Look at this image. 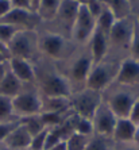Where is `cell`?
I'll return each mask as SVG.
<instances>
[{
  "label": "cell",
  "instance_id": "obj_21",
  "mask_svg": "<svg viewBox=\"0 0 139 150\" xmlns=\"http://www.w3.org/2000/svg\"><path fill=\"white\" fill-rule=\"evenodd\" d=\"M62 0H41V3L37 10V15L41 19L42 25L49 23L54 19L56 14L58 12V8L61 6Z\"/></svg>",
  "mask_w": 139,
  "mask_h": 150
},
{
  "label": "cell",
  "instance_id": "obj_34",
  "mask_svg": "<svg viewBox=\"0 0 139 150\" xmlns=\"http://www.w3.org/2000/svg\"><path fill=\"white\" fill-rule=\"evenodd\" d=\"M10 3H11V7L12 8L32 11L31 10V1H30V0H10Z\"/></svg>",
  "mask_w": 139,
  "mask_h": 150
},
{
  "label": "cell",
  "instance_id": "obj_15",
  "mask_svg": "<svg viewBox=\"0 0 139 150\" xmlns=\"http://www.w3.org/2000/svg\"><path fill=\"white\" fill-rule=\"evenodd\" d=\"M8 69L18 80L23 84H34L35 81V70L34 64L31 61L23 58H16V57H11L7 61Z\"/></svg>",
  "mask_w": 139,
  "mask_h": 150
},
{
  "label": "cell",
  "instance_id": "obj_1",
  "mask_svg": "<svg viewBox=\"0 0 139 150\" xmlns=\"http://www.w3.org/2000/svg\"><path fill=\"white\" fill-rule=\"evenodd\" d=\"M35 87L38 88L41 96H59L70 98L72 89L69 83L61 74L56 62L52 59L39 56L34 62Z\"/></svg>",
  "mask_w": 139,
  "mask_h": 150
},
{
  "label": "cell",
  "instance_id": "obj_8",
  "mask_svg": "<svg viewBox=\"0 0 139 150\" xmlns=\"http://www.w3.org/2000/svg\"><path fill=\"white\" fill-rule=\"evenodd\" d=\"M10 58H23L34 62L41 56L38 45V30H22L16 33L14 38L8 43Z\"/></svg>",
  "mask_w": 139,
  "mask_h": 150
},
{
  "label": "cell",
  "instance_id": "obj_23",
  "mask_svg": "<svg viewBox=\"0 0 139 150\" xmlns=\"http://www.w3.org/2000/svg\"><path fill=\"white\" fill-rule=\"evenodd\" d=\"M108 8L112 11V14H114L116 21L124 19V18H128L132 15L131 6H130L127 0H109Z\"/></svg>",
  "mask_w": 139,
  "mask_h": 150
},
{
  "label": "cell",
  "instance_id": "obj_46",
  "mask_svg": "<svg viewBox=\"0 0 139 150\" xmlns=\"http://www.w3.org/2000/svg\"><path fill=\"white\" fill-rule=\"evenodd\" d=\"M25 150H32V149H30V147H28V149H25Z\"/></svg>",
  "mask_w": 139,
  "mask_h": 150
},
{
  "label": "cell",
  "instance_id": "obj_26",
  "mask_svg": "<svg viewBox=\"0 0 139 150\" xmlns=\"http://www.w3.org/2000/svg\"><path fill=\"white\" fill-rule=\"evenodd\" d=\"M20 123L28 130V133L31 134L32 137L37 135L38 133H41L42 130L46 129L45 123H43V120H42L41 114H38V115H32V116H27V118L20 119Z\"/></svg>",
  "mask_w": 139,
  "mask_h": 150
},
{
  "label": "cell",
  "instance_id": "obj_33",
  "mask_svg": "<svg viewBox=\"0 0 139 150\" xmlns=\"http://www.w3.org/2000/svg\"><path fill=\"white\" fill-rule=\"evenodd\" d=\"M128 119L135 126H139V98L136 99L135 103L132 104L131 111H130V114H128Z\"/></svg>",
  "mask_w": 139,
  "mask_h": 150
},
{
  "label": "cell",
  "instance_id": "obj_17",
  "mask_svg": "<svg viewBox=\"0 0 139 150\" xmlns=\"http://www.w3.org/2000/svg\"><path fill=\"white\" fill-rule=\"evenodd\" d=\"M31 139H32V135L28 133V130L22 125L20 119H19L18 126L8 134V137L4 139L3 143L4 146L10 150H25L30 147Z\"/></svg>",
  "mask_w": 139,
  "mask_h": 150
},
{
  "label": "cell",
  "instance_id": "obj_39",
  "mask_svg": "<svg viewBox=\"0 0 139 150\" xmlns=\"http://www.w3.org/2000/svg\"><path fill=\"white\" fill-rule=\"evenodd\" d=\"M0 53L4 54V56L10 59V50H8V46L6 45V43H3L1 41H0Z\"/></svg>",
  "mask_w": 139,
  "mask_h": 150
},
{
  "label": "cell",
  "instance_id": "obj_3",
  "mask_svg": "<svg viewBox=\"0 0 139 150\" xmlns=\"http://www.w3.org/2000/svg\"><path fill=\"white\" fill-rule=\"evenodd\" d=\"M139 98V87H126L112 83L103 91V100L118 118H128L132 104Z\"/></svg>",
  "mask_w": 139,
  "mask_h": 150
},
{
  "label": "cell",
  "instance_id": "obj_5",
  "mask_svg": "<svg viewBox=\"0 0 139 150\" xmlns=\"http://www.w3.org/2000/svg\"><path fill=\"white\" fill-rule=\"evenodd\" d=\"M124 58L107 54L104 59H101L96 64H92V69L87 79V88L95 89V91L103 92L107 89L112 83H115L116 74H118L119 67Z\"/></svg>",
  "mask_w": 139,
  "mask_h": 150
},
{
  "label": "cell",
  "instance_id": "obj_12",
  "mask_svg": "<svg viewBox=\"0 0 139 150\" xmlns=\"http://www.w3.org/2000/svg\"><path fill=\"white\" fill-rule=\"evenodd\" d=\"M1 23H7L18 27L19 30H39L42 22L37 12L19 8H11L7 14L0 19Z\"/></svg>",
  "mask_w": 139,
  "mask_h": 150
},
{
  "label": "cell",
  "instance_id": "obj_13",
  "mask_svg": "<svg viewBox=\"0 0 139 150\" xmlns=\"http://www.w3.org/2000/svg\"><path fill=\"white\" fill-rule=\"evenodd\" d=\"M90 120H92L95 134L109 137L111 138L112 133H114V129H115V125H116V120H118V116L115 115L114 111L103 100L101 104L97 107V110L95 111Z\"/></svg>",
  "mask_w": 139,
  "mask_h": 150
},
{
  "label": "cell",
  "instance_id": "obj_32",
  "mask_svg": "<svg viewBox=\"0 0 139 150\" xmlns=\"http://www.w3.org/2000/svg\"><path fill=\"white\" fill-rule=\"evenodd\" d=\"M18 123H19V119H18V120H11V122H0V143L4 142V139H6L8 137V134L16 127Z\"/></svg>",
  "mask_w": 139,
  "mask_h": 150
},
{
  "label": "cell",
  "instance_id": "obj_16",
  "mask_svg": "<svg viewBox=\"0 0 139 150\" xmlns=\"http://www.w3.org/2000/svg\"><path fill=\"white\" fill-rule=\"evenodd\" d=\"M88 49H89L90 57L93 64L99 62L101 59H104L107 57L108 52H109V41H108V35L104 31L99 30L97 27L95 28L93 35L90 37L89 42H88Z\"/></svg>",
  "mask_w": 139,
  "mask_h": 150
},
{
  "label": "cell",
  "instance_id": "obj_30",
  "mask_svg": "<svg viewBox=\"0 0 139 150\" xmlns=\"http://www.w3.org/2000/svg\"><path fill=\"white\" fill-rule=\"evenodd\" d=\"M130 57L139 61V25L136 19H135V26H134V33H132L131 45H130Z\"/></svg>",
  "mask_w": 139,
  "mask_h": 150
},
{
  "label": "cell",
  "instance_id": "obj_4",
  "mask_svg": "<svg viewBox=\"0 0 139 150\" xmlns=\"http://www.w3.org/2000/svg\"><path fill=\"white\" fill-rule=\"evenodd\" d=\"M38 45L41 56L52 59L54 62H61L70 57V54L78 46L72 39L46 30L38 31Z\"/></svg>",
  "mask_w": 139,
  "mask_h": 150
},
{
  "label": "cell",
  "instance_id": "obj_38",
  "mask_svg": "<svg viewBox=\"0 0 139 150\" xmlns=\"http://www.w3.org/2000/svg\"><path fill=\"white\" fill-rule=\"evenodd\" d=\"M7 72H8V62L6 61V62L0 64V83H1V80L4 79V76L7 74Z\"/></svg>",
  "mask_w": 139,
  "mask_h": 150
},
{
  "label": "cell",
  "instance_id": "obj_20",
  "mask_svg": "<svg viewBox=\"0 0 139 150\" xmlns=\"http://www.w3.org/2000/svg\"><path fill=\"white\" fill-rule=\"evenodd\" d=\"M22 87H23V83H20L16 77L10 72V69H8L7 74L4 76V79L0 83V96L14 99L20 92Z\"/></svg>",
  "mask_w": 139,
  "mask_h": 150
},
{
  "label": "cell",
  "instance_id": "obj_10",
  "mask_svg": "<svg viewBox=\"0 0 139 150\" xmlns=\"http://www.w3.org/2000/svg\"><path fill=\"white\" fill-rule=\"evenodd\" d=\"M69 100L70 108L76 115L92 119L95 111L97 110V107L103 101V92L85 87L81 91H77L70 95Z\"/></svg>",
  "mask_w": 139,
  "mask_h": 150
},
{
  "label": "cell",
  "instance_id": "obj_18",
  "mask_svg": "<svg viewBox=\"0 0 139 150\" xmlns=\"http://www.w3.org/2000/svg\"><path fill=\"white\" fill-rule=\"evenodd\" d=\"M136 127L128 118H118L115 125L114 133H112V141L114 143L122 142H132L136 133Z\"/></svg>",
  "mask_w": 139,
  "mask_h": 150
},
{
  "label": "cell",
  "instance_id": "obj_43",
  "mask_svg": "<svg viewBox=\"0 0 139 150\" xmlns=\"http://www.w3.org/2000/svg\"><path fill=\"white\" fill-rule=\"evenodd\" d=\"M6 61H8V58L4 56V54H1V53H0V64H1V62H6Z\"/></svg>",
  "mask_w": 139,
  "mask_h": 150
},
{
  "label": "cell",
  "instance_id": "obj_44",
  "mask_svg": "<svg viewBox=\"0 0 139 150\" xmlns=\"http://www.w3.org/2000/svg\"><path fill=\"white\" fill-rule=\"evenodd\" d=\"M0 150H10V149H7L4 145H0Z\"/></svg>",
  "mask_w": 139,
  "mask_h": 150
},
{
  "label": "cell",
  "instance_id": "obj_36",
  "mask_svg": "<svg viewBox=\"0 0 139 150\" xmlns=\"http://www.w3.org/2000/svg\"><path fill=\"white\" fill-rule=\"evenodd\" d=\"M11 8L12 7H11L10 0H0V19L7 14Z\"/></svg>",
  "mask_w": 139,
  "mask_h": 150
},
{
  "label": "cell",
  "instance_id": "obj_22",
  "mask_svg": "<svg viewBox=\"0 0 139 150\" xmlns=\"http://www.w3.org/2000/svg\"><path fill=\"white\" fill-rule=\"evenodd\" d=\"M70 125H72L73 133L84 134V135H92L93 134L92 120L87 118H83L80 115H76L74 112L70 115Z\"/></svg>",
  "mask_w": 139,
  "mask_h": 150
},
{
  "label": "cell",
  "instance_id": "obj_41",
  "mask_svg": "<svg viewBox=\"0 0 139 150\" xmlns=\"http://www.w3.org/2000/svg\"><path fill=\"white\" fill-rule=\"evenodd\" d=\"M30 1H31V10L34 11V12H37L38 6H39V3H41V0H30Z\"/></svg>",
  "mask_w": 139,
  "mask_h": 150
},
{
  "label": "cell",
  "instance_id": "obj_42",
  "mask_svg": "<svg viewBox=\"0 0 139 150\" xmlns=\"http://www.w3.org/2000/svg\"><path fill=\"white\" fill-rule=\"evenodd\" d=\"M134 142H135L136 146H139V126L136 127V133H135V137H134Z\"/></svg>",
  "mask_w": 139,
  "mask_h": 150
},
{
  "label": "cell",
  "instance_id": "obj_9",
  "mask_svg": "<svg viewBox=\"0 0 139 150\" xmlns=\"http://www.w3.org/2000/svg\"><path fill=\"white\" fill-rule=\"evenodd\" d=\"M41 93L35 84H23L20 92L12 99V110L16 119L41 114Z\"/></svg>",
  "mask_w": 139,
  "mask_h": 150
},
{
  "label": "cell",
  "instance_id": "obj_45",
  "mask_svg": "<svg viewBox=\"0 0 139 150\" xmlns=\"http://www.w3.org/2000/svg\"><path fill=\"white\" fill-rule=\"evenodd\" d=\"M135 19H136V22H138V25H139V12L135 15Z\"/></svg>",
  "mask_w": 139,
  "mask_h": 150
},
{
  "label": "cell",
  "instance_id": "obj_35",
  "mask_svg": "<svg viewBox=\"0 0 139 150\" xmlns=\"http://www.w3.org/2000/svg\"><path fill=\"white\" fill-rule=\"evenodd\" d=\"M114 150H139V146H136L135 142H122L114 143Z\"/></svg>",
  "mask_w": 139,
  "mask_h": 150
},
{
  "label": "cell",
  "instance_id": "obj_40",
  "mask_svg": "<svg viewBox=\"0 0 139 150\" xmlns=\"http://www.w3.org/2000/svg\"><path fill=\"white\" fill-rule=\"evenodd\" d=\"M49 150H66V143H65V141H64V142H61V143H58V145H56V146L50 147Z\"/></svg>",
  "mask_w": 139,
  "mask_h": 150
},
{
  "label": "cell",
  "instance_id": "obj_27",
  "mask_svg": "<svg viewBox=\"0 0 139 150\" xmlns=\"http://www.w3.org/2000/svg\"><path fill=\"white\" fill-rule=\"evenodd\" d=\"M89 139H90V135L73 133L65 141L66 150H85L88 143H89Z\"/></svg>",
  "mask_w": 139,
  "mask_h": 150
},
{
  "label": "cell",
  "instance_id": "obj_2",
  "mask_svg": "<svg viewBox=\"0 0 139 150\" xmlns=\"http://www.w3.org/2000/svg\"><path fill=\"white\" fill-rule=\"evenodd\" d=\"M92 57H90L88 45L77 46L70 57L61 62H56L58 70L61 72L66 81L69 83L72 93L81 91L87 85V79L92 69Z\"/></svg>",
  "mask_w": 139,
  "mask_h": 150
},
{
  "label": "cell",
  "instance_id": "obj_19",
  "mask_svg": "<svg viewBox=\"0 0 139 150\" xmlns=\"http://www.w3.org/2000/svg\"><path fill=\"white\" fill-rule=\"evenodd\" d=\"M41 114H62L72 111L69 98L59 96H41Z\"/></svg>",
  "mask_w": 139,
  "mask_h": 150
},
{
  "label": "cell",
  "instance_id": "obj_25",
  "mask_svg": "<svg viewBox=\"0 0 139 150\" xmlns=\"http://www.w3.org/2000/svg\"><path fill=\"white\" fill-rule=\"evenodd\" d=\"M85 150H114V141L109 137L92 134Z\"/></svg>",
  "mask_w": 139,
  "mask_h": 150
},
{
  "label": "cell",
  "instance_id": "obj_11",
  "mask_svg": "<svg viewBox=\"0 0 139 150\" xmlns=\"http://www.w3.org/2000/svg\"><path fill=\"white\" fill-rule=\"evenodd\" d=\"M96 28V18L85 4H80L72 30V41L78 46L88 45Z\"/></svg>",
  "mask_w": 139,
  "mask_h": 150
},
{
  "label": "cell",
  "instance_id": "obj_37",
  "mask_svg": "<svg viewBox=\"0 0 139 150\" xmlns=\"http://www.w3.org/2000/svg\"><path fill=\"white\" fill-rule=\"evenodd\" d=\"M131 6V10H132V15L135 16L136 14L139 12V0H127Z\"/></svg>",
  "mask_w": 139,
  "mask_h": 150
},
{
  "label": "cell",
  "instance_id": "obj_29",
  "mask_svg": "<svg viewBox=\"0 0 139 150\" xmlns=\"http://www.w3.org/2000/svg\"><path fill=\"white\" fill-rule=\"evenodd\" d=\"M19 31H22V30H19L15 26L0 22V41L3 42V43H6L7 46L11 42V39L14 38L15 35H16V33H19Z\"/></svg>",
  "mask_w": 139,
  "mask_h": 150
},
{
  "label": "cell",
  "instance_id": "obj_7",
  "mask_svg": "<svg viewBox=\"0 0 139 150\" xmlns=\"http://www.w3.org/2000/svg\"><path fill=\"white\" fill-rule=\"evenodd\" d=\"M78 7H80V3L76 0H62L54 19L49 23L41 25L39 28L72 39V30H73Z\"/></svg>",
  "mask_w": 139,
  "mask_h": 150
},
{
  "label": "cell",
  "instance_id": "obj_31",
  "mask_svg": "<svg viewBox=\"0 0 139 150\" xmlns=\"http://www.w3.org/2000/svg\"><path fill=\"white\" fill-rule=\"evenodd\" d=\"M47 133H49V127H46L45 130H42L41 133L32 137L30 149L32 150H45L46 147V138H47Z\"/></svg>",
  "mask_w": 139,
  "mask_h": 150
},
{
  "label": "cell",
  "instance_id": "obj_24",
  "mask_svg": "<svg viewBox=\"0 0 139 150\" xmlns=\"http://www.w3.org/2000/svg\"><path fill=\"white\" fill-rule=\"evenodd\" d=\"M115 22H116V19H115L112 11L109 10L107 6H104L103 10H101V12L99 14V16L96 18V27H97L99 30H101V31H104L105 34L108 35Z\"/></svg>",
  "mask_w": 139,
  "mask_h": 150
},
{
  "label": "cell",
  "instance_id": "obj_28",
  "mask_svg": "<svg viewBox=\"0 0 139 150\" xmlns=\"http://www.w3.org/2000/svg\"><path fill=\"white\" fill-rule=\"evenodd\" d=\"M18 120L12 110V99L0 96V122H11Z\"/></svg>",
  "mask_w": 139,
  "mask_h": 150
},
{
  "label": "cell",
  "instance_id": "obj_6",
  "mask_svg": "<svg viewBox=\"0 0 139 150\" xmlns=\"http://www.w3.org/2000/svg\"><path fill=\"white\" fill-rule=\"evenodd\" d=\"M134 26H135L134 15L115 22L108 34V41H109L108 54L120 57V58L130 57V45H131Z\"/></svg>",
  "mask_w": 139,
  "mask_h": 150
},
{
  "label": "cell",
  "instance_id": "obj_14",
  "mask_svg": "<svg viewBox=\"0 0 139 150\" xmlns=\"http://www.w3.org/2000/svg\"><path fill=\"white\" fill-rule=\"evenodd\" d=\"M115 83L126 87H139V61L126 57L120 62Z\"/></svg>",
  "mask_w": 139,
  "mask_h": 150
}]
</instances>
